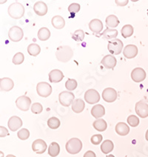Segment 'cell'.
I'll return each instance as SVG.
<instances>
[{
  "label": "cell",
  "instance_id": "obj_41",
  "mask_svg": "<svg viewBox=\"0 0 148 157\" xmlns=\"http://www.w3.org/2000/svg\"><path fill=\"white\" fill-rule=\"evenodd\" d=\"M102 136L101 134H96L93 135L90 139V141H91L92 144H95V145H97V144H99L102 141Z\"/></svg>",
  "mask_w": 148,
  "mask_h": 157
},
{
  "label": "cell",
  "instance_id": "obj_44",
  "mask_svg": "<svg viewBox=\"0 0 148 157\" xmlns=\"http://www.w3.org/2000/svg\"><path fill=\"white\" fill-rule=\"evenodd\" d=\"M116 3L119 5V6H124V5H126L128 3V1H116Z\"/></svg>",
  "mask_w": 148,
  "mask_h": 157
},
{
  "label": "cell",
  "instance_id": "obj_27",
  "mask_svg": "<svg viewBox=\"0 0 148 157\" xmlns=\"http://www.w3.org/2000/svg\"><path fill=\"white\" fill-rule=\"evenodd\" d=\"M93 128H95L96 131L100 132L104 131L107 129V128H108L107 122L102 119H99L96 120L93 122Z\"/></svg>",
  "mask_w": 148,
  "mask_h": 157
},
{
  "label": "cell",
  "instance_id": "obj_9",
  "mask_svg": "<svg viewBox=\"0 0 148 157\" xmlns=\"http://www.w3.org/2000/svg\"><path fill=\"white\" fill-rule=\"evenodd\" d=\"M16 105L19 110L22 111H28L31 105V100L26 96H19L16 100Z\"/></svg>",
  "mask_w": 148,
  "mask_h": 157
},
{
  "label": "cell",
  "instance_id": "obj_31",
  "mask_svg": "<svg viewBox=\"0 0 148 157\" xmlns=\"http://www.w3.org/2000/svg\"><path fill=\"white\" fill-rule=\"evenodd\" d=\"M40 46L37 44H31L28 47V52L33 56H36L40 53Z\"/></svg>",
  "mask_w": 148,
  "mask_h": 157
},
{
  "label": "cell",
  "instance_id": "obj_18",
  "mask_svg": "<svg viewBox=\"0 0 148 157\" xmlns=\"http://www.w3.org/2000/svg\"><path fill=\"white\" fill-rule=\"evenodd\" d=\"M89 28H90V31L93 32V33L99 34L103 30V24L99 19H94L89 23Z\"/></svg>",
  "mask_w": 148,
  "mask_h": 157
},
{
  "label": "cell",
  "instance_id": "obj_34",
  "mask_svg": "<svg viewBox=\"0 0 148 157\" xmlns=\"http://www.w3.org/2000/svg\"><path fill=\"white\" fill-rule=\"evenodd\" d=\"M65 87L70 91L74 90L77 87V82L74 78H68L65 83Z\"/></svg>",
  "mask_w": 148,
  "mask_h": 157
},
{
  "label": "cell",
  "instance_id": "obj_32",
  "mask_svg": "<svg viewBox=\"0 0 148 157\" xmlns=\"http://www.w3.org/2000/svg\"><path fill=\"white\" fill-rule=\"evenodd\" d=\"M133 31H134V29H133V26L131 25H126L122 28V35L124 38H127V37L131 36L133 34Z\"/></svg>",
  "mask_w": 148,
  "mask_h": 157
},
{
  "label": "cell",
  "instance_id": "obj_23",
  "mask_svg": "<svg viewBox=\"0 0 148 157\" xmlns=\"http://www.w3.org/2000/svg\"><path fill=\"white\" fill-rule=\"evenodd\" d=\"M85 108V101L81 99H77L74 100L72 104V110H74L75 113H79L83 111Z\"/></svg>",
  "mask_w": 148,
  "mask_h": 157
},
{
  "label": "cell",
  "instance_id": "obj_12",
  "mask_svg": "<svg viewBox=\"0 0 148 157\" xmlns=\"http://www.w3.org/2000/svg\"><path fill=\"white\" fill-rule=\"evenodd\" d=\"M131 78L135 82H141L146 78V72L142 67H136L131 73Z\"/></svg>",
  "mask_w": 148,
  "mask_h": 157
},
{
  "label": "cell",
  "instance_id": "obj_8",
  "mask_svg": "<svg viewBox=\"0 0 148 157\" xmlns=\"http://www.w3.org/2000/svg\"><path fill=\"white\" fill-rule=\"evenodd\" d=\"M85 99L88 104H96L100 100V96L99 92L94 89H90L85 94Z\"/></svg>",
  "mask_w": 148,
  "mask_h": 157
},
{
  "label": "cell",
  "instance_id": "obj_1",
  "mask_svg": "<svg viewBox=\"0 0 148 157\" xmlns=\"http://www.w3.org/2000/svg\"><path fill=\"white\" fill-rule=\"evenodd\" d=\"M74 56V51L70 46H59L56 49V56L59 62H67L70 61Z\"/></svg>",
  "mask_w": 148,
  "mask_h": 157
},
{
  "label": "cell",
  "instance_id": "obj_21",
  "mask_svg": "<svg viewBox=\"0 0 148 157\" xmlns=\"http://www.w3.org/2000/svg\"><path fill=\"white\" fill-rule=\"evenodd\" d=\"M91 114L93 117L98 119H99V118L102 117L105 114V109L104 106L101 105H94L92 108Z\"/></svg>",
  "mask_w": 148,
  "mask_h": 157
},
{
  "label": "cell",
  "instance_id": "obj_14",
  "mask_svg": "<svg viewBox=\"0 0 148 157\" xmlns=\"http://www.w3.org/2000/svg\"><path fill=\"white\" fill-rule=\"evenodd\" d=\"M8 125L10 131H16L22 126V121L19 117L13 116L9 119Z\"/></svg>",
  "mask_w": 148,
  "mask_h": 157
},
{
  "label": "cell",
  "instance_id": "obj_19",
  "mask_svg": "<svg viewBox=\"0 0 148 157\" xmlns=\"http://www.w3.org/2000/svg\"><path fill=\"white\" fill-rule=\"evenodd\" d=\"M64 78V74L60 70L55 69L49 73V80L51 82L57 83L61 82Z\"/></svg>",
  "mask_w": 148,
  "mask_h": 157
},
{
  "label": "cell",
  "instance_id": "obj_45",
  "mask_svg": "<svg viewBox=\"0 0 148 157\" xmlns=\"http://www.w3.org/2000/svg\"><path fill=\"white\" fill-rule=\"evenodd\" d=\"M145 138H146V140H147V141H148V130H147V132H146Z\"/></svg>",
  "mask_w": 148,
  "mask_h": 157
},
{
  "label": "cell",
  "instance_id": "obj_46",
  "mask_svg": "<svg viewBox=\"0 0 148 157\" xmlns=\"http://www.w3.org/2000/svg\"><path fill=\"white\" fill-rule=\"evenodd\" d=\"M6 157H16V156H13V155L9 154V155H8V156H7Z\"/></svg>",
  "mask_w": 148,
  "mask_h": 157
},
{
  "label": "cell",
  "instance_id": "obj_11",
  "mask_svg": "<svg viewBox=\"0 0 148 157\" xmlns=\"http://www.w3.org/2000/svg\"><path fill=\"white\" fill-rule=\"evenodd\" d=\"M135 112L139 117L146 118L148 117V105L144 101H140L135 104Z\"/></svg>",
  "mask_w": 148,
  "mask_h": 157
},
{
  "label": "cell",
  "instance_id": "obj_35",
  "mask_svg": "<svg viewBox=\"0 0 148 157\" xmlns=\"http://www.w3.org/2000/svg\"><path fill=\"white\" fill-rule=\"evenodd\" d=\"M72 38L76 42H82L85 39V32L82 30H77L73 33Z\"/></svg>",
  "mask_w": 148,
  "mask_h": 157
},
{
  "label": "cell",
  "instance_id": "obj_7",
  "mask_svg": "<svg viewBox=\"0 0 148 157\" xmlns=\"http://www.w3.org/2000/svg\"><path fill=\"white\" fill-rule=\"evenodd\" d=\"M37 94L42 97H47L52 93V87L47 82H39L36 86Z\"/></svg>",
  "mask_w": 148,
  "mask_h": 157
},
{
  "label": "cell",
  "instance_id": "obj_15",
  "mask_svg": "<svg viewBox=\"0 0 148 157\" xmlns=\"http://www.w3.org/2000/svg\"><path fill=\"white\" fill-rule=\"evenodd\" d=\"M116 59L112 55H107L101 60V64L107 69H113L116 65Z\"/></svg>",
  "mask_w": 148,
  "mask_h": 157
},
{
  "label": "cell",
  "instance_id": "obj_16",
  "mask_svg": "<svg viewBox=\"0 0 148 157\" xmlns=\"http://www.w3.org/2000/svg\"><path fill=\"white\" fill-rule=\"evenodd\" d=\"M123 54L127 59H133L138 54V48L134 44H127L124 48Z\"/></svg>",
  "mask_w": 148,
  "mask_h": 157
},
{
  "label": "cell",
  "instance_id": "obj_10",
  "mask_svg": "<svg viewBox=\"0 0 148 157\" xmlns=\"http://www.w3.org/2000/svg\"><path fill=\"white\" fill-rule=\"evenodd\" d=\"M102 97L107 102H113L117 99V92L112 87H108L103 90Z\"/></svg>",
  "mask_w": 148,
  "mask_h": 157
},
{
  "label": "cell",
  "instance_id": "obj_4",
  "mask_svg": "<svg viewBox=\"0 0 148 157\" xmlns=\"http://www.w3.org/2000/svg\"><path fill=\"white\" fill-rule=\"evenodd\" d=\"M123 42L119 39H115L108 42V48L112 54L119 55L121 53L123 48Z\"/></svg>",
  "mask_w": 148,
  "mask_h": 157
},
{
  "label": "cell",
  "instance_id": "obj_20",
  "mask_svg": "<svg viewBox=\"0 0 148 157\" xmlns=\"http://www.w3.org/2000/svg\"><path fill=\"white\" fill-rule=\"evenodd\" d=\"M14 86V83L11 78H2L0 79V89L2 91H9L12 90Z\"/></svg>",
  "mask_w": 148,
  "mask_h": 157
},
{
  "label": "cell",
  "instance_id": "obj_28",
  "mask_svg": "<svg viewBox=\"0 0 148 157\" xmlns=\"http://www.w3.org/2000/svg\"><path fill=\"white\" fill-rule=\"evenodd\" d=\"M60 152V147L56 142H52L48 147V154L52 157H56Z\"/></svg>",
  "mask_w": 148,
  "mask_h": 157
},
{
  "label": "cell",
  "instance_id": "obj_29",
  "mask_svg": "<svg viewBox=\"0 0 148 157\" xmlns=\"http://www.w3.org/2000/svg\"><path fill=\"white\" fill-rule=\"evenodd\" d=\"M51 37V31L47 28H42L38 31V38L41 41H46Z\"/></svg>",
  "mask_w": 148,
  "mask_h": 157
},
{
  "label": "cell",
  "instance_id": "obj_43",
  "mask_svg": "<svg viewBox=\"0 0 148 157\" xmlns=\"http://www.w3.org/2000/svg\"><path fill=\"white\" fill-rule=\"evenodd\" d=\"M84 157H96V156L93 151H88L84 154Z\"/></svg>",
  "mask_w": 148,
  "mask_h": 157
},
{
  "label": "cell",
  "instance_id": "obj_37",
  "mask_svg": "<svg viewBox=\"0 0 148 157\" xmlns=\"http://www.w3.org/2000/svg\"><path fill=\"white\" fill-rule=\"evenodd\" d=\"M17 135L19 139H20L21 140H26L29 138L30 132L26 128H22V129H21L20 131L18 132Z\"/></svg>",
  "mask_w": 148,
  "mask_h": 157
},
{
  "label": "cell",
  "instance_id": "obj_40",
  "mask_svg": "<svg viewBox=\"0 0 148 157\" xmlns=\"http://www.w3.org/2000/svg\"><path fill=\"white\" fill-rule=\"evenodd\" d=\"M80 10V5L78 3H72L68 7V11L70 12L71 14H75L76 13H78Z\"/></svg>",
  "mask_w": 148,
  "mask_h": 157
},
{
  "label": "cell",
  "instance_id": "obj_38",
  "mask_svg": "<svg viewBox=\"0 0 148 157\" xmlns=\"http://www.w3.org/2000/svg\"><path fill=\"white\" fill-rule=\"evenodd\" d=\"M25 56L22 53H17V54L14 55L13 58V63L14 65H20L24 62Z\"/></svg>",
  "mask_w": 148,
  "mask_h": 157
},
{
  "label": "cell",
  "instance_id": "obj_24",
  "mask_svg": "<svg viewBox=\"0 0 148 157\" xmlns=\"http://www.w3.org/2000/svg\"><path fill=\"white\" fill-rule=\"evenodd\" d=\"M51 22H52L53 26L56 29H62L65 25V19L61 16H55V17H53L52 20H51Z\"/></svg>",
  "mask_w": 148,
  "mask_h": 157
},
{
  "label": "cell",
  "instance_id": "obj_47",
  "mask_svg": "<svg viewBox=\"0 0 148 157\" xmlns=\"http://www.w3.org/2000/svg\"><path fill=\"white\" fill-rule=\"evenodd\" d=\"M107 157H115L113 156V155H109V156H108Z\"/></svg>",
  "mask_w": 148,
  "mask_h": 157
},
{
  "label": "cell",
  "instance_id": "obj_2",
  "mask_svg": "<svg viewBox=\"0 0 148 157\" xmlns=\"http://www.w3.org/2000/svg\"><path fill=\"white\" fill-rule=\"evenodd\" d=\"M8 13L10 17L15 19H21L25 14L24 6L19 2L12 3L8 7Z\"/></svg>",
  "mask_w": 148,
  "mask_h": 157
},
{
  "label": "cell",
  "instance_id": "obj_48",
  "mask_svg": "<svg viewBox=\"0 0 148 157\" xmlns=\"http://www.w3.org/2000/svg\"><path fill=\"white\" fill-rule=\"evenodd\" d=\"M147 16H148V11H147Z\"/></svg>",
  "mask_w": 148,
  "mask_h": 157
},
{
  "label": "cell",
  "instance_id": "obj_25",
  "mask_svg": "<svg viewBox=\"0 0 148 157\" xmlns=\"http://www.w3.org/2000/svg\"><path fill=\"white\" fill-rule=\"evenodd\" d=\"M119 24V19L115 15H110L106 18V25L108 28H116Z\"/></svg>",
  "mask_w": 148,
  "mask_h": 157
},
{
  "label": "cell",
  "instance_id": "obj_26",
  "mask_svg": "<svg viewBox=\"0 0 148 157\" xmlns=\"http://www.w3.org/2000/svg\"><path fill=\"white\" fill-rule=\"evenodd\" d=\"M113 147L114 144L113 143V142L108 140L104 141V142H103L101 145V151H102V153H104V154H108V153L111 152L113 150Z\"/></svg>",
  "mask_w": 148,
  "mask_h": 157
},
{
  "label": "cell",
  "instance_id": "obj_6",
  "mask_svg": "<svg viewBox=\"0 0 148 157\" xmlns=\"http://www.w3.org/2000/svg\"><path fill=\"white\" fill-rule=\"evenodd\" d=\"M74 94L69 91H62L59 96V102L65 107H69L74 101Z\"/></svg>",
  "mask_w": 148,
  "mask_h": 157
},
{
  "label": "cell",
  "instance_id": "obj_36",
  "mask_svg": "<svg viewBox=\"0 0 148 157\" xmlns=\"http://www.w3.org/2000/svg\"><path fill=\"white\" fill-rule=\"evenodd\" d=\"M127 123L133 128L137 127L139 124V119L135 115H131L127 117Z\"/></svg>",
  "mask_w": 148,
  "mask_h": 157
},
{
  "label": "cell",
  "instance_id": "obj_39",
  "mask_svg": "<svg viewBox=\"0 0 148 157\" xmlns=\"http://www.w3.org/2000/svg\"><path fill=\"white\" fill-rule=\"evenodd\" d=\"M43 110V107L42 105L40 104V103L36 102L33 103V105L31 106V111L33 113L35 114H39L41 113Z\"/></svg>",
  "mask_w": 148,
  "mask_h": 157
},
{
  "label": "cell",
  "instance_id": "obj_17",
  "mask_svg": "<svg viewBox=\"0 0 148 157\" xmlns=\"http://www.w3.org/2000/svg\"><path fill=\"white\" fill-rule=\"evenodd\" d=\"M33 10H34L35 13H36L37 15L42 17V16H44L47 13V6L44 2H36L35 3L34 6H33Z\"/></svg>",
  "mask_w": 148,
  "mask_h": 157
},
{
  "label": "cell",
  "instance_id": "obj_33",
  "mask_svg": "<svg viewBox=\"0 0 148 157\" xmlns=\"http://www.w3.org/2000/svg\"><path fill=\"white\" fill-rule=\"evenodd\" d=\"M60 121L58 118L51 117L48 119L47 125L51 129H57L60 126Z\"/></svg>",
  "mask_w": 148,
  "mask_h": 157
},
{
  "label": "cell",
  "instance_id": "obj_22",
  "mask_svg": "<svg viewBox=\"0 0 148 157\" xmlns=\"http://www.w3.org/2000/svg\"><path fill=\"white\" fill-rule=\"evenodd\" d=\"M116 132L120 136H126L129 133L130 128L126 123L119 122L116 125Z\"/></svg>",
  "mask_w": 148,
  "mask_h": 157
},
{
  "label": "cell",
  "instance_id": "obj_3",
  "mask_svg": "<svg viewBox=\"0 0 148 157\" xmlns=\"http://www.w3.org/2000/svg\"><path fill=\"white\" fill-rule=\"evenodd\" d=\"M82 148V143L81 140L77 138L70 139L66 143V150L70 154H76L81 151Z\"/></svg>",
  "mask_w": 148,
  "mask_h": 157
},
{
  "label": "cell",
  "instance_id": "obj_42",
  "mask_svg": "<svg viewBox=\"0 0 148 157\" xmlns=\"http://www.w3.org/2000/svg\"><path fill=\"white\" fill-rule=\"evenodd\" d=\"M8 134L9 133H8V129H6L5 127L0 126V136L5 137L6 136H8Z\"/></svg>",
  "mask_w": 148,
  "mask_h": 157
},
{
  "label": "cell",
  "instance_id": "obj_5",
  "mask_svg": "<svg viewBox=\"0 0 148 157\" xmlns=\"http://www.w3.org/2000/svg\"><path fill=\"white\" fill-rule=\"evenodd\" d=\"M23 31L22 28H20L18 26H13L8 32V37L12 42H17L22 40L23 38Z\"/></svg>",
  "mask_w": 148,
  "mask_h": 157
},
{
  "label": "cell",
  "instance_id": "obj_13",
  "mask_svg": "<svg viewBox=\"0 0 148 157\" xmlns=\"http://www.w3.org/2000/svg\"><path fill=\"white\" fill-rule=\"evenodd\" d=\"M32 149L35 153L38 154H42L45 152L47 149V144L42 140H36L32 144Z\"/></svg>",
  "mask_w": 148,
  "mask_h": 157
},
{
  "label": "cell",
  "instance_id": "obj_30",
  "mask_svg": "<svg viewBox=\"0 0 148 157\" xmlns=\"http://www.w3.org/2000/svg\"><path fill=\"white\" fill-rule=\"evenodd\" d=\"M118 36V31L116 29H109L107 28L106 30L103 33V36L107 40H110L111 39H115Z\"/></svg>",
  "mask_w": 148,
  "mask_h": 157
}]
</instances>
